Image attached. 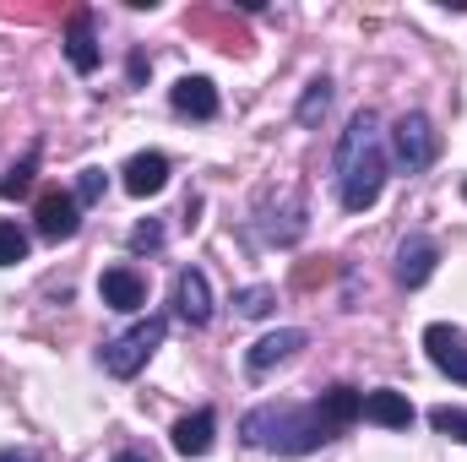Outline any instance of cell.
<instances>
[{"label": "cell", "mask_w": 467, "mask_h": 462, "mask_svg": "<svg viewBox=\"0 0 467 462\" xmlns=\"http://www.w3.org/2000/svg\"><path fill=\"white\" fill-rule=\"evenodd\" d=\"M337 185H343V207L364 213L380 202L386 191V147H380V125L369 110H358L337 142Z\"/></svg>", "instance_id": "6da1fadb"}, {"label": "cell", "mask_w": 467, "mask_h": 462, "mask_svg": "<svg viewBox=\"0 0 467 462\" xmlns=\"http://www.w3.org/2000/svg\"><path fill=\"white\" fill-rule=\"evenodd\" d=\"M244 441L250 446H261V452H277V457H305V452H316V446H327L337 430L316 414V403L310 408H294V403H261V408H250L244 414Z\"/></svg>", "instance_id": "7a4b0ae2"}, {"label": "cell", "mask_w": 467, "mask_h": 462, "mask_svg": "<svg viewBox=\"0 0 467 462\" xmlns=\"http://www.w3.org/2000/svg\"><path fill=\"white\" fill-rule=\"evenodd\" d=\"M163 332H169V321L163 316H147V321H136L130 332H119L115 343H104V370L115 375V381H130L158 348H163Z\"/></svg>", "instance_id": "3957f363"}, {"label": "cell", "mask_w": 467, "mask_h": 462, "mask_svg": "<svg viewBox=\"0 0 467 462\" xmlns=\"http://www.w3.org/2000/svg\"><path fill=\"white\" fill-rule=\"evenodd\" d=\"M391 152H397V163H402V174H419V169H430L435 163V131H430V115H402L391 125Z\"/></svg>", "instance_id": "277c9868"}, {"label": "cell", "mask_w": 467, "mask_h": 462, "mask_svg": "<svg viewBox=\"0 0 467 462\" xmlns=\"http://www.w3.org/2000/svg\"><path fill=\"white\" fill-rule=\"evenodd\" d=\"M424 353H430V364H435L441 375H451V381L467 386V338L457 327H446V321L424 327Z\"/></svg>", "instance_id": "5b68a950"}, {"label": "cell", "mask_w": 467, "mask_h": 462, "mask_svg": "<svg viewBox=\"0 0 467 462\" xmlns=\"http://www.w3.org/2000/svg\"><path fill=\"white\" fill-rule=\"evenodd\" d=\"M435 261H441V245H435L430 234H408V239L397 245V283H402V289H424L430 272H435Z\"/></svg>", "instance_id": "8992f818"}, {"label": "cell", "mask_w": 467, "mask_h": 462, "mask_svg": "<svg viewBox=\"0 0 467 462\" xmlns=\"http://www.w3.org/2000/svg\"><path fill=\"white\" fill-rule=\"evenodd\" d=\"M33 218H38V234H44V239H55V245L82 229V207H77V196H71V191H44Z\"/></svg>", "instance_id": "52a82bcc"}, {"label": "cell", "mask_w": 467, "mask_h": 462, "mask_svg": "<svg viewBox=\"0 0 467 462\" xmlns=\"http://www.w3.org/2000/svg\"><path fill=\"white\" fill-rule=\"evenodd\" d=\"M174 305H180V316H185L191 327H207V321H213V289H207V272L185 267V272L174 278Z\"/></svg>", "instance_id": "ba28073f"}, {"label": "cell", "mask_w": 467, "mask_h": 462, "mask_svg": "<svg viewBox=\"0 0 467 462\" xmlns=\"http://www.w3.org/2000/svg\"><path fill=\"white\" fill-rule=\"evenodd\" d=\"M299 348H305V332H299V327H277V332H266L261 343H255L250 353H244V370H250V375H266L272 364L294 359Z\"/></svg>", "instance_id": "9c48e42d"}, {"label": "cell", "mask_w": 467, "mask_h": 462, "mask_svg": "<svg viewBox=\"0 0 467 462\" xmlns=\"http://www.w3.org/2000/svg\"><path fill=\"white\" fill-rule=\"evenodd\" d=\"M99 294H104L109 310H141V305H147V283H141L136 267H109V272L99 278Z\"/></svg>", "instance_id": "30bf717a"}, {"label": "cell", "mask_w": 467, "mask_h": 462, "mask_svg": "<svg viewBox=\"0 0 467 462\" xmlns=\"http://www.w3.org/2000/svg\"><path fill=\"white\" fill-rule=\"evenodd\" d=\"M119 180H125L130 196H158V191L169 185V158H163V152H136V158L119 169Z\"/></svg>", "instance_id": "8fae6325"}, {"label": "cell", "mask_w": 467, "mask_h": 462, "mask_svg": "<svg viewBox=\"0 0 467 462\" xmlns=\"http://www.w3.org/2000/svg\"><path fill=\"white\" fill-rule=\"evenodd\" d=\"M169 104H174L180 115H191V120H213L218 115V88H213L207 77H180L174 93H169Z\"/></svg>", "instance_id": "7c38bea8"}, {"label": "cell", "mask_w": 467, "mask_h": 462, "mask_svg": "<svg viewBox=\"0 0 467 462\" xmlns=\"http://www.w3.org/2000/svg\"><path fill=\"white\" fill-rule=\"evenodd\" d=\"M66 55H71V66H77L82 77H93V71H99V38H93V11H77V16L66 22Z\"/></svg>", "instance_id": "4fadbf2b"}, {"label": "cell", "mask_w": 467, "mask_h": 462, "mask_svg": "<svg viewBox=\"0 0 467 462\" xmlns=\"http://www.w3.org/2000/svg\"><path fill=\"white\" fill-rule=\"evenodd\" d=\"M364 419L386 425V430H408L413 425V403L402 392H364Z\"/></svg>", "instance_id": "5bb4252c"}, {"label": "cell", "mask_w": 467, "mask_h": 462, "mask_svg": "<svg viewBox=\"0 0 467 462\" xmlns=\"http://www.w3.org/2000/svg\"><path fill=\"white\" fill-rule=\"evenodd\" d=\"M213 430H218L213 408H196L191 419L174 425V452H180V457H202V452H213Z\"/></svg>", "instance_id": "9a60e30c"}, {"label": "cell", "mask_w": 467, "mask_h": 462, "mask_svg": "<svg viewBox=\"0 0 467 462\" xmlns=\"http://www.w3.org/2000/svg\"><path fill=\"white\" fill-rule=\"evenodd\" d=\"M316 414H321L332 430H343V425H353V419H364V392H353V386H332V392L316 397Z\"/></svg>", "instance_id": "2e32d148"}, {"label": "cell", "mask_w": 467, "mask_h": 462, "mask_svg": "<svg viewBox=\"0 0 467 462\" xmlns=\"http://www.w3.org/2000/svg\"><path fill=\"white\" fill-rule=\"evenodd\" d=\"M332 110V82L327 77H316L310 88H305V99H299V125H321Z\"/></svg>", "instance_id": "e0dca14e"}, {"label": "cell", "mask_w": 467, "mask_h": 462, "mask_svg": "<svg viewBox=\"0 0 467 462\" xmlns=\"http://www.w3.org/2000/svg\"><path fill=\"white\" fill-rule=\"evenodd\" d=\"M33 174H38V147H27L22 163H11V174L0 180V196H5V202H11V196H27V191H33Z\"/></svg>", "instance_id": "ac0fdd59"}, {"label": "cell", "mask_w": 467, "mask_h": 462, "mask_svg": "<svg viewBox=\"0 0 467 462\" xmlns=\"http://www.w3.org/2000/svg\"><path fill=\"white\" fill-rule=\"evenodd\" d=\"M16 261H27V234L11 218H0V267H16Z\"/></svg>", "instance_id": "d6986e66"}, {"label": "cell", "mask_w": 467, "mask_h": 462, "mask_svg": "<svg viewBox=\"0 0 467 462\" xmlns=\"http://www.w3.org/2000/svg\"><path fill=\"white\" fill-rule=\"evenodd\" d=\"M234 305H239V316H250V321H255V316H266V310L277 305V294H272L266 283H255V289H239V294H234Z\"/></svg>", "instance_id": "ffe728a7"}, {"label": "cell", "mask_w": 467, "mask_h": 462, "mask_svg": "<svg viewBox=\"0 0 467 462\" xmlns=\"http://www.w3.org/2000/svg\"><path fill=\"white\" fill-rule=\"evenodd\" d=\"M430 425H435L441 436H451V441H467V414L462 408H446V403H441V408H430Z\"/></svg>", "instance_id": "44dd1931"}, {"label": "cell", "mask_w": 467, "mask_h": 462, "mask_svg": "<svg viewBox=\"0 0 467 462\" xmlns=\"http://www.w3.org/2000/svg\"><path fill=\"white\" fill-rule=\"evenodd\" d=\"M104 191H109V174H104V169H82V180H77V207L104 202Z\"/></svg>", "instance_id": "7402d4cb"}, {"label": "cell", "mask_w": 467, "mask_h": 462, "mask_svg": "<svg viewBox=\"0 0 467 462\" xmlns=\"http://www.w3.org/2000/svg\"><path fill=\"white\" fill-rule=\"evenodd\" d=\"M158 245H163V229L158 224H136L130 229V250H158Z\"/></svg>", "instance_id": "603a6c76"}, {"label": "cell", "mask_w": 467, "mask_h": 462, "mask_svg": "<svg viewBox=\"0 0 467 462\" xmlns=\"http://www.w3.org/2000/svg\"><path fill=\"white\" fill-rule=\"evenodd\" d=\"M0 462H38L33 452H16V446H0Z\"/></svg>", "instance_id": "cb8c5ba5"}, {"label": "cell", "mask_w": 467, "mask_h": 462, "mask_svg": "<svg viewBox=\"0 0 467 462\" xmlns=\"http://www.w3.org/2000/svg\"><path fill=\"white\" fill-rule=\"evenodd\" d=\"M115 462H147V457H141V452H119Z\"/></svg>", "instance_id": "d4e9b609"}, {"label": "cell", "mask_w": 467, "mask_h": 462, "mask_svg": "<svg viewBox=\"0 0 467 462\" xmlns=\"http://www.w3.org/2000/svg\"><path fill=\"white\" fill-rule=\"evenodd\" d=\"M462 196H467V185H462Z\"/></svg>", "instance_id": "484cf974"}]
</instances>
